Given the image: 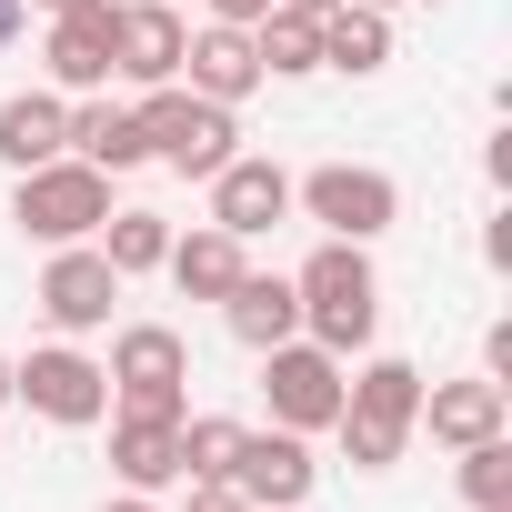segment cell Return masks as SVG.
<instances>
[{
	"label": "cell",
	"mask_w": 512,
	"mask_h": 512,
	"mask_svg": "<svg viewBox=\"0 0 512 512\" xmlns=\"http://www.w3.org/2000/svg\"><path fill=\"white\" fill-rule=\"evenodd\" d=\"M492 512H512V502H492Z\"/></svg>",
	"instance_id": "33"
},
{
	"label": "cell",
	"mask_w": 512,
	"mask_h": 512,
	"mask_svg": "<svg viewBox=\"0 0 512 512\" xmlns=\"http://www.w3.org/2000/svg\"><path fill=\"white\" fill-rule=\"evenodd\" d=\"M292 201H302L332 241H372V231L402 221V191H392V171H372V161H322L312 181H292Z\"/></svg>",
	"instance_id": "6"
},
{
	"label": "cell",
	"mask_w": 512,
	"mask_h": 512,
	"mask_svg": "<svg viewBox=\"0 0 512 512\" xmlns=\"http://www.w3.org/2000/svg\"><path fill=\"white\" fill-rule=\"evenodd\" d=\"M31 302H41V312H51L61 332H101V322H111V302H121V272L101 262V251H91V241H61V251H51V272H41V292H31Z\"/></svg>",
	"instance_id": "12"
},
{
	"label": "cell",
	"mask_w": 512,
	"mask_h": 512,
	"mask_svg": "<svg viewBox=\"0 0 512 512\" xmlns=\"http://www.w3.org/2000/svg\"><path fill=\"white\" fill-rule=\"evenodd\" d=\"M221 322H231V342L272 352V342H292V332H302V302H292V282H282V272H241V282L221 292Z\"/></svg>",
	"instance_id": "16"
},
{
	"label": "cell",
	"mask_w": 512,
	"mask_h": 512,
	"mask_svg": "<svg viewBox=\"0 0 512 512\" xmlns=\"http://www.w3.org/2000/svg\"><path fill=\"white\" fill-rule=\"evenodd\" d=\"M11 221L31 231V241H91L101 221H111V171H91L81 151H61V161H41V171H21V191H11Z\"/></svg>",
	"instance_id": "4"
},
{
	"label": "cell",
	"mask_w": 512,
	"mask_h": 512,
	"mask_svg": "<svg viewBox=\"0 0 512 512\" xmlns=\"http://www.w3.org/2000/svg\"><path fill=\"white\" fill-rule=\"evenodd\" d=\"M251 61H262V81H302V71H322V21H302V11H262V21H251Z\"/></svg>",
	"instance_id": "22"
},
{
	"label": "cell",
	"mask_w": 512,
	"mask_h": 512,
	"mask_svg": "<svg viewBox=\"0 0 512 512\" xmlns=\"http://www.w3.org/2000/svg\"><path fill=\"white\" fill-rule=\"evenodd\" d=\"M181 11H171V0H111V71L121 81H181Z\"/></svg>",
	"instance_id": "11"
},
{
	"label": "cell",
	"mask_w": 512,
	"mask_h": 512,
	"mask_svg": "<svg viewBox=\"0 0 512 512\" xmlns=\"http://www.w3.org/2000/svg\"><path fill=\"white\" fill-rule=\"evenodd\" d=\"M262 11H272V0H211V21H231V31H251Z\"/></svg>",
	"instance_id": "27"
},
{
	"label": "cell",
	"mask_w": 512,
	"mask_h": 512,
	"mask_svg": "<svg viewBox=\"0 0 512 512\" xmlns=\"http://www.w3.org/2000/svg\"><path fill=\"white\" fill-rule=\"evenodd\" d=\"M422 422H432V442L472 452V442H492L512 422V402H502V382H432L422 392Z\"/></svg>",
	"instance_id": "18"
},
{
	"label": "cell",
	"mask_w": 512,
	"mask_h": 512,
	"mask_svg": "<svg viewBox=\"0 0 512 512\" xmlns=\"http://www.w3.org/2000/svg\"><path fill=\"white\" fill-rule=\"evenodd\" d=\"M61 151H71V101L61 91H11L0 101V161L11 171H41Z\"/></svg>",
	"instance_id": "14"
},
{
	"label": "cell",
	"mask_w": 512,
	"mask_h": 512,
	"mask_svg": "<svg viewBox=\"0 0 512 512\" xmlns=\"http://www.w3.org/2000/svg\"><path fill=\"white\" fill-rule=\"evenodd\" d=\"M241 432L251 422H231V412H181V482H221L231 452H241Z\"/></svg>",
	"instance_id": "24"
},
{
	"label": "cell",
	"mask_w": 512,
	"mask_h": 512,
	"mask_svg": "<svg viewBox=\"0 0 512 512\" xmlns=\"http://www.w3.org/2000/svg\"><path fill=\"white\" fill-rule=\"evenodd\" d=\"M11 402H31L41 422H61V432H81V422H101V412H111V372H101L91 352H71V342H51V352H31V362H11Z\"/></svg>",
	"instance_id": "8"
},
{
	"label": "cell",
	"mask_w": 512,
	"mask_h": 512,
	"mask_svg": "<svg viewBox=\"0 0 512 512\" xmlns=\"http://www.w3.org/2000/svg\"><path fill=\"white\" fill-rule=\"evenodd\" d=\"M181 71H191V91H201V101H221V111H241L251 91H262V61H251V31H231V21L191 31V41H181Z\"/></svg>",
	"instance_id": "13"
},
{
	"label": "cell",
	"mask_w": 512,
	"mask_h": 512,
	"mask_svg": "<svg viewBox=\"0 0 512 512\" xmlns=\"http://www.w3.org/2000/svg\"><path fill=\"white\" fill-rule=\"evenodd\" d=\"M141 141H151V161H171L181 181H211V171L231 161L241 121H231L221 101L181 91V81H151V91H141Z\"/></svg>",
	"instance_id": "3"
},
{
	"label": "cell",
	"mask_w": 512,
	"mask_h": 512,
	"mask_svg": "<svg viewBox=\"0 0 512 512\" xmlns=\"http://www.w3.org/2000/svg\"><path fill=\"white\" fill-rule=\"evenodd\" d=\"M181 512H251V502H241L231 482H191V502H181Z\"/></svg>",
	"instance_id": "26"
},
{
	"label": "cell",
	"mask_w": 512,
	"mask_h": 512,
	"mask_svg": "<svg viewBox=\"0 0 512 512\" xmlns=\"http://www.w3.org/2000/svg\"><path fill=\"white\" fill-rule=\"evenodd\" d=\"M282 211H292V171H282V161H262V151H231V161L211 171V221H221L231 241H262Z\"/></svg>",
	"instance_id": "10"
},
{
	"label": "cell",
	"mask_w": 512,
	"mask_h": 512,
	"mask_svg": "<svg viewBox=\"0 0 512 512\" xmlns=\"http://www.w3.org/2000/svg\"><path fill=\"white\" fill-rule=\"evenodd\" d=\"M71 151H81L91 171H141V161H151L141 111H111V101H81V111H71Z\"/></svg>",
	"instance_id": "20"
},
{
	"label": "cell",
	"mask_w": 512,
	"mask_h": 512,
	"mask_svg": "<svg viewBox=\"0 0 512 512\" xmlns=\"http://www.w3.org/2000/svg\"><path fill=\"white\" fill-rule=\"evenodd\" d=\"M31 11H51V21H61V11H101V0H31Z\"/></svg>",
	"instance_id": "30"
},
{
	"label": "cell",
	"mask_w": 512,
	"mask_h": 512,
	"mask_svg": "<svg viewBox=\"0 0 512 512\" xmlns=\"http://www.w3.org/2000/svg\"><path fill=\"white\" fill-rule=\"evenodd\" d=\"M272 11H302V21H322V11H342V0H272Z\"/></svg>",
	"instance_id": "29"
},
{
	"label": "cell",
	"mask_w": 512,
	"mask_h": 512,
	"mask_svg": "<svg viewBox=\"0 0 512 512\" xmlns=\"http://www.w3.org/2000/svg\"><path fill=\"white\" fill-rule=\"evenodd\" d=\"M101 512H151V492H121V502H101Z\"/></svg>",
	"instance_id": "31"
},
{
	"label": "cell",
	"mask_w": 512,
	"mask_h": 512,
	"mask_svg": "<svg viewBox=\"0 0 512 512\" xmlns=\"http://www.w3.org/2000/svg\"><path fill=\"white\" fill-rule=\"evenodd\" d=\"M161 272H171V282H181V302H221V292H231V282H241V272H251V262H241V241H231V231H221V221H201V231H191V241H181V231H171V262H161Z\"/></svg>",
	"instance_id": "19"
},
{
	"label": "cell",
	"mask_w": 512,
	"mask_h": 512,
	"mask_svg": "<svg viewBox=\"0 0 512 512\" xmlns=\"http://www.w3.org/2000/svg\"><path fill=\"white\" fill-rule=\"evenodd\" d=\"M21 21H31V0H0V51L21 41Z\"/></svg>",
	"instance_id": "28"
},
{
	"label": "cell",
	"mask_w": 512,
	"mask_h": 512,
	"mask_svg": "<svg viewBox=\"0 0 512 512\" xmlns=\"http://www.w3.org/2000/svg\"><path fill=\"white\" fill-rule=\"evenodd\" d=\"M462 502H472V512H492V502H512V442H502V432L462 452Z\"/></svg>",
	"instance_id": "25"
},
{
	"label": "cell",
	"mask_w": 512,
	"mask_h": 512,
	"mask_svg": "<svg viewBox=\"0 0 512 512\" xmlns=\"http://www.w3.org/2000/svg\"><path fill=\"white\" fill-rule=\"evenodd\" d=\"M0 402H11V362H0Z\"/></svg>",
	"instance_id": "32"
},
{
	"label": "cell",
	"mask_w": 512,
	"mask_h": 512,
	"mask_svg": "<svg viewBox=\"0 0 512 512\" xmlns=\"http://www.w3.org/2000/svg\"><path fill=\"white\" fill-rule=\"evenodd\" d=\"M342 382H352V372H342L322 342H302V332L262 352V402H272V422H282V432H332Z\"/></svg>",
	"instance_id": "7"
},
{
	"label": "cell",
	"mask_w": 512,
	"mask_h": 512,
	"mask_svg": "<svg viewBox=\"0 0 512 512\" xmlns=\"http://www.w3.org/2000/svg\"><path fill=\"white\" fill-rule=\"evenodd\" d=\"M111 402L121 412H171L181 422V382H191V342L171 332V322H131V332H111Z\"/></svg>",
	"instance_id": "5"
},
{
	"label": "cell",
	"mask_w": 512,
	"mask_h": 512,
	"mask_svg": "<svg viewBox=\"0 0 512 512\" xmlns=\"http://www.w3.org/2000/svg\"><path fill=\"white\" fill-rule=\"evenodd\" d=\"M101 81H111V0L51 21V91L71 101V91H101Z\"/></svg>",
	"instance_id": "17"
},
{
	"label": "cell",
	"mask_w": 512,
	"mask_h": 512,
	"mask_svg": "<svg viewBox=\"0 0 512 512\" xmlns=\"http://www.w3.org/2000/svg\"><path fill=\"white\" fill-rule=\"evenodd\" d=\"M352 472H392L402 442L422 432V372L412 362H362V382H342V412H332Z\"/></svg>",
	"instance_id": "2"
},
{
	"label": "cell",
	"mask_w": 512,
	"mask_h": 512,
	"mask_svg": "<svg viewBox=\"0 0 512 512\" xmlns=\"http://www.w3.org/2000/svg\"><path fill=\"white\" fill-rule=\"evenodd\" d=\"M101 231H111V241H101V262H111L121 282H131V272H161V262H171V221H161V211H111Z\"/></svg>",
	"instance_id": "23"
},
{
	"label": "cell",
	"mask_w": 512,
	"mask_h": 512,
	"mask_svg": "<svg viewBox=\"0 0 512 512\" xmlns=\"http://www.w3.org/2000/svg\"><path fill=\"white\" fill-rule=\"evenodd\" d=\"M292 302H302V342H322L332 362H352L382 322V282L362 262V241H322L312 262L292 272Z\"/></svg>",
	"instance_id": "1"
},
{
	"label": "cell",
	"mask_w": 512,
	"mask_h": 512,
	"mask_svg": "<svg viewBox=\"0 0 512 512\" xmlns=\"http://www.w3.org/2000/svg\"><path fill=\"white\" fill-rule=\"evenodd\" d=\"M111 472H121L131 492L181 482V422H171V412H121V422H111Z\"/></svg>",
	"instance_id": "15"
},
{
	"label": "cell",
	"mask_w": 512,
	"mask_h": 512,
	"mask_svg": "<svg viewBox=\"0 0 512 512\" xmlns=\"http://www.w3.org/2000/svg\"><path fill=\"white\" fill-rule=\"evenodd\" d=\"M392 61V21L382 11H362V0H342V11H322V71H382Z\"/></svg>",
	"instance_id": "21"
},
{
	"label": "cell",
	"mask_w": 512,
	"mask_h": 512,
	"mask_svg": "<svg viewBox=\"0 0 512 512\" xmlns=\"http://www.w3.org/2000/svg\"><path fill=\"white\" fill-rule=\"evenodd\" d=\"M312 472H322V462L302 452V432L272 422V432H241V452H231L221 482H231L251 512H302V502H312Z\"/></svg>",
	"instance_id": "9"
}]
</instances>
